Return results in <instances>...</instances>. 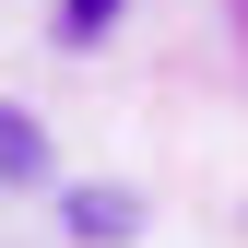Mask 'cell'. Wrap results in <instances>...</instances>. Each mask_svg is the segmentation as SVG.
Masks as SVG:
<instances>
[{"instance_id": "1", "label": "cell", "mask_w": 248, "mask_h": 248, "mask_svg": "<svg viewBox=\"0 0 248 248\" xmlns=\"http://www.w3.org/2000/svg\"><path fill=\"white\" fill-rule=\"evenodd\" d=\"M36 177H47V142L24 118H0V189H36Z\"/></svg>"}, {"instance_id": "2", "label": "cell", "mask_w": 248, "mask_h": 248, "mask_svg": "<svg viewBox=\"0 0 248 248\" xmlns=\"http://www.w3.org/2000/svg\"><path fill=\"white\" fill-rule=\"evenodd\" d=\"M71 225H83V236H130L142 201H118V189H71Z\"/></svg>"}, {"instance_id": "3", "label": "cell", "mask_w": 248, "mask_h": 248, "mask_svg": "<svg viewBox=\"0 0 248 248\" xmlns=\"http://www.w3.org/2000/svg\"><path fill=\"white\" fill-rule=\"evenodd\" d=\"M59 24H71V36H107V24H118V0H59Z\"/></svg>"}]
</instances>
